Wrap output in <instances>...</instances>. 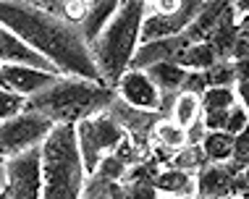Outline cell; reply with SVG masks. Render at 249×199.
I'll list each match as a JSON object with an SVG mask.
<instances>
[{
  "instance_id": "obj_1",
  "label": "cell",
  "mask_w": 249,
  "mask_h": 199,
  "mask_svg": "<svg viewBox=\"0 0 249 199\" xmlns=\"http://www.w3.org/2000/svg\"><path fill=\"white\" fill-rule=\"evenodd\" d=\"M0 16L5 29L16 32L45 58H50L60 68V74L107 84L79 24L63 21V16L37 8L26 0H3Z\"/></svg>"
},
{
  "instance_id": "obj_2",
  "label": "cell",
  "mask_w": 249,
  "mask_h": 199,
  "mask_svg": "<svg viewBox=\"0 0 249 199\" xmlns=\"http://www.w3.org/2000/svg\"><path fill=\"white\" fill-rule=\"evenodd\" d=\"M116 100L118 92L110 84L89 82V79H79V76H60L53 87L29 97L26 110L45 113L55 123H79L84 118L110 110V105Z\"/></svg>"
},
{
  "instance_id": "obj_3",
  "label": "cell",
  "mask_w": 249,
  "mask_h": 199,
  "mask_svg": "<svg viewBox=\"0 0 249 199\" xmlns=\"http://www.w3.org/2000/svg\"><path fill=\"white\" fill-rule=\"evenodd\" d=\"M87 178L76 123H58L42 142V199H82Z\"/></svg>"
},
{
  "instance_id": "obj_4",
  "label": "cell",
  "mask_w": 249,
  "mask_h": 199,
  "mask_svg": "<svg viewBox=\"0 0 249 199\" xmlns=\"http://www.w3.org/2000/svg\"><path fill=\"white\" fill-rule=\"evenodd\" d=\"M147 18V0H121L116 16L89 45L105 82L116 87L118 79L131 68V61L142 45V24Z\"/></svg>"
},
{
  "instance_id": "obj_5",
  "label": "cell",
  "mask_w": 249,
  "mask_h": 199,
  "mask_svg": "<svg viewBox=\"0 0 249 199\" xmlns=\"http://www.w3.org/2000/svg\"><path fill=\"white\" fill-rule=\"evenodd\" d=\"M76 134H79V147H82V155H84L87 176H92L100 168L103 157L116 152L118 144L129 136V131L124 129V123L110 110H105V113H97L92 118L79 121Z\"/></svg>"
},
{
  "instance_id": "obj_6",
  "label": "cell",
  "mask_w": 249,
  "mask_h": 199,
  "mask_svg": "<svg viewBox=\"0 0 249 199\" xmlns=\"http://www.w3.org/2000/svg\"><path fill=\"white\" fill-rule=\"evenodd\" d=\"M55 121L48 118L45 113L37 110H24L18 116L3 121V157H16L21 152H29L35 147H42V142L50 136V131L55 129Z\"/></svg>"
},
{
  "instance_id": "obj_7",
  "label": "cell",
  "mask_w": 249,
  "mask_h": 199,
  "mask_svg": "<svg viewBox=\"0 0 249 199\" xmlns=\"http://www.w3.org/2000/svg\"><path fill=\"white\" fill-rule=\"evenodd\" d=\"M116 92L124 102H129L131 108L139 110H163V92L152 82V76L144 68H129L124 76L118 79Z\"/></svg>"
},
{
  "instance_id": "obj_8",
  "label": "cell",
  "mask_w": 249,
  "mask_h": 199,
  "mask_svg": "<svg viewBox=\"0 0 249 199\" xmlns=\"http://www.w3.org/2000/svg\"><path fill=\"white\" fill-rule=\"evenodd\" d=\"M0 74H3L5 89H13V92L26 95V97L39 95L42 89L53 87L60 76H66V74H53V71L35 68V66H21V63H3Z\"/></svg>"
},
{
  "instance_id": "obj_9",
  "label": "cell",
  "mask_w": 249,
  "mask_h": 199,
  "mask_svg": "<svg viewBox=\"0 0 249 199\" xmlns=\"http://www.w3.org/2000/svg\"><path fill=\"white\" fill-rule=\"evenodd\" d=\"M0 61L3 63H21V66H35V68L42 71H53V74H60V68L50 58H45L37 48H32L26 39H21L16 32L5 29L0 34Z\"/></svg>"
},
{
  "instance_id": "obj_10",
  "label": "cell",
  "mask_w": 249,
  "mask_h": 199,
  "mask_svg": "<svg viewBox=\"0 0 249 199\" xmlns=\"http://www.w3.org/2000/svg\"><path fill=\"white\" fill-rule=\"evenodd\" d=\"M236 178L231 163H207L197 173V197H233Z\"/></svg>"
},
{
  "instance_id": "obj_11",
  "label": "cell",
  "mask_w": 249,
  "mask_h": 199,
  "mask_svg": "<svg viewBox=\"0 0 249 199\" xmlns=\"http://www.w3.org/2000/svg\"><path fill=\"white\" fill-rule=\"evenodd\" d=\"M231 13H236V8H233L231 3H226V0H207L205 8L199 11V16L194 18V21L189 24V29L184 32L186 39H189L192 45L207 42V39L213 37V32L218 29Z\"/></svg>"
},
{
  "instance_id": "obj_12",
  "label": "cell",
  "mask_w": 249,
  "mask_h": 199,
  "mask_svg": "<svg viewBox=\"0 0 249 199\" xmlns=\"http://www.w3.org/2000/svg\"><path fill=\"white\" fill-rule=\"evenodd\" d=\"M147 74H150L152 82L160 87L163 100H165V97H176L178 92H184V84H186V79H189V68H184V66L176 63V61H163V63L150 66Z\"/></svg>"
},
{
  "instance_id": "obj_13",
  "label": "cell",
  "mask_w": 249,
  "mask_h": 199,
  "mask_svg": "<svg viewBox=\"0 0 249 199\" xmlns=\"http://www.w3.org/2000/svg\"><path fill=\"white\" fill-rule=\"evenodd\" d=\"M155 186L163 197H197V173L181 168H165L158 176Z\"/></svg>"
},
{
  "instance_id": "obj_14",
  "label": "cell",
  "mask_w": 249,
  "mask_h": 199,
  "mask_svg": "<svg viewBox=\"0 0 249 199\" xmlns=\"http://www.w3.org/2000/svg\"><path fill=\"white\" fill-rule=\"evenodd\" d=\"M121 0H97V3L89 5V13H87V18L82 24H79V29H82V34L87 42H95V39L103 34V29L107 24H110V18L116 16Z\"/></svg>"
},
{
  "instance_id": "obj_15",
  "label": "cell",
  "mask_w": 249,
  "mask_h": 199,
  "mask_svg": "<svg viewBox=\"0 0 249 199\" xmlns=\"http://www.w3.org/2000/svg\"><path fill=\"white\" fill-rule=\"evenodd\" d=\"M173 61L181 63L189 71H205V68H210V66L220 63V55L210 42H197V45H189L186 50H181Z\"/></svg>"
},
{
  "instance_id": "obj_16",
  "label": "cell",
  "mask_w": 249,
  "mask_h": 199,
  "mask_svg": "<svg viewBox=\"0 0 249 199\" xmlns=\"http://www.w3.org/2000/svg\"><path fill=\"white\" fill-rule=\"evenodd\" d=\"M202 149L210 163H231L233 149H236V136L228 131H207Z\"/></svg>"
},
{
  "instance_id": "obj_17",
  "label": "cell",
  "mask_w": 249,
  "mask_h": 199,
  "mask_svg": "<svg viewBox=\"0 0 249 199\" xmlns=\"http://www.w3.org/2000/svg\"><path fill=\"white\" fill-rule=\"evenodd\" d=\"M171 116L173 121H178L181 126L189 129L192 123H197L202 118V95H197V92H178Z\"/></svg>"
},
{
  "instance_id": "obj_18",
  "label": "cell",
  "mask_w": 249,
  "mask_h": 199,
  "mask_svg": "<svg viewBox=\"0 0 249 199\" xmlns=\"http://www.w3.org/2000/svg\"><path fill=\"white\" fill-rule=\"evenodd\" d=\"M152 142H160L165 147H173V149H181L186 147V126H181L178 121L173 118H160L152 129Z\"/></svg>"
},
{
  "instance_id": "obj_19",
  "label": "cell",
  "mask_w": 249,
  "mask_h": 199,
  "mask_svg": "<svg viewBox=\"0 0 249 199\" xmlns=\"http://www.w3.org/2000/svg\"><path fill=\"white\" fill-rule=\"evenodd\" d=\"M239 102V95L233 87H207L202 92V113L228 110Z\"/></svg>"
},
{
  "instance_id": "obj_20",
  "label": "cell",
  "mask_w": 249,
  "mask_h": 199,
  "mask_svg": "<svg viewBox=\"0 0 249 199\" xmlns=\"http://www.w3.org/2000/svg\"><path fill=\"white\" fill-rule=\"evenodd\" d=\"M207 163L210 160H207L202 144H186V147H181L176 152V157H173V163L168 168H181V170H189V173H199Z\"/></svg>"
},
{
  "instance_id": "obj_21",
  "label": "cell",
  "mask_w": 249,
  "mask_h": 199,
  "mask_svg": "<svg viewBox=\"0 0 249 199\" xmlns=\"http://www.w3.org/2000/svg\"><path fill=\"white\" fill-rule=\"evenodd\" d=\"M205 74V84L207 87H231L239 82V71H236V61H220L202 71Z\"/></svg>"
},
{
  "instance_id": "obj_22",
  "label": "cell",
  "mask_w": 249,
  "mask_h": 199,
  "mask_svg": "<svg viewBox=\"0 0 249 199\" xmlns=\"http://www.w3.org/2000/svg\"><path fill=\"white\" fill-rule=\"evenodd\" d=\"M126 170H129V165H126V163H121L118 157L110 152V155H105V157H103L100 168H97L92 176L107 178V181H124V178H126Z\"/></svg>"
},
{
  "instance_id": "obj_23",
  "label": "cell",
  "mask_w": 249,
  "mask_h": 199,
  "mask_svg": "<svg viewBox=\"0 0 249 199\" xmlns=\"http://www.w3.org/2000/svg\"><path fill=\"white\" fill-rule=\"evenodd\" d=\"M26 102H29V97H26V95H18V92L3 87V108H0V118H3V121H8V118L24 113L26 110Z\"/></svg>"
},
{
  "instance_id": "obj_24",
  "label": "cell",
  "mask_w": 249,
  "mask_h": 199,
  "mask_svg": "<svg viewBox=\"0 0 249 199\" xmlns=\"http://www.w3.org/2000/svg\"><path fill=\"white\" fill-rule=\"evenodd\" d=\"M126 197L129 199H160L163 194H160V189L150 181H131V183H126Z\"/></svg>"
},
{
  "instance_id": "obj_25",
  "label": "cell",
  "mask_w": 249,
  "mask_h": 199,
  "mask_svg": "<svg viewBox=\"0 0 249 199\" xmlns=\"http://www.w3.org/2000/svg\"><path fill=\"white\" fill-rule=\"evenodd\" d=\"M87 13H89V5L84 0H69V3H63V13L60 16L71 24H82L87 18Z\"/></svg>"
},
{
  "instance_id": "obj_26",
  "label": "cell",
  "mask_w": 249,
  "mask_h": 199,
  "mask_svg": "<svg viewBox=\"0 0 249 199\" xmlns=\"http://www.w3.org/2000/svg\"><path fill=\"white\" fill-rule=\"evenodd\" d=\"M205 136H207V126L202 123V118L186 129V144H202V142H205Z\"/></svg>"
},
{
  "instance_id": "obj_27",
  "label": "cell",
  "mask_w": 249,
  "mask_h": 199,
  "mask_svg": "<svg viewBox=\"0 0 249 199\" xmlns=\"http://www.w3.org/2000/svg\"><path fill=\"white\" fill-rule=\"evenodd\" d=\"M26 3H32V5H37V8H45V11H50V13H63V3L60 0H26Z\"/></svg>"
},
{
  "instance_id": "obj_28",
  "label": "cell",
  "mask_w": 249,
  "mask_h": 199,
  "mask_svg": "<svg viewBox=\"0 0 249 199\" xmlns=\"http://www.w3.org/2000/svg\"><path fill=\"white\" fill-rule=\"evenodd\" d=\"M236 95H239V102L249 110V79H241V82H236Z\"/></svg>"
},
{
  "instance_id": "obj_29",
  "label": "cell",
  "mask_w": 249,
  "mask_h": 199,
  "mask_svg": "<svg viewBox=\"0 0 249 199\" xmlns=\"http://www.w3.org/2000/svg\"><path fill=\"white\" fill-rule=\"evenodd\" d=\"M236 11L239 13H249V0H236Z\"/></svg>"
},
{
  "instance_id": "obj_30",
  "label": "cell",
  "mask_w": 249,
  "mask_h": 199,
  "mask_svg": "<svg viewBox=\"0 0 249 199\" xmlns=\"http://www.w3.org/2000/svg\"><path fill=\"white\" fill-rule=\"evenodd\" d=\"M197 199H239V197H197Z\"/></svg>"
},
{
  "instance_id": "obj_31",
  "label": "cell",
  "mask_w": 249,
  "mask_h": 199,
  "mask_svg": "<svg viewBox=\"0 0 249 199\" xmlns=\"http://www.w3.org/2000/svg\"><path fill=\"white\" fill-rule=\"evenodd\" d=\"M163 199H197V197H163Z\"/></svg>"
},
{
  "instance_id": "obj_32",
  "label": "cell",
  "mask_w": 249,
  "mask_h": 199,
  "mask_svg": "<svg viewBox=\"0 0 249 199\" xmlns=\"http://www.w3.org/2000/svg\"><path fill=\"white\" fill-rule=\"evenodd\" d=\"M84 3H87V5H92V3H97V0H84Z\"/></svg>"
},
{
  "instance_id": "obj_33",
  "label": "cell",
  "mask_w": 249,
  "mask_h": 199,
  "mask_svg": "<svg viewBox=\"0 0 249 199\" xmlns=\"http://www.w3.org/2000/svg\"><path fill=\"white\" fill-rule=\"evenodd\" d=\"M147 3H158V0H147Z\"/></svg>"
},
{
  "instance_id": "obj_34",
  "label": "cell",
  "mask_w": 249,
  "mask_h": 199,
  "mask_svg": "<svg viewBox=\"0 0 249 199\" xmlns=\"http://www.w3.org/2000/svg\"><path fill=\"white\" fill-rule=\"evenodd\" d=\"M60 3H69V0H60Z\"/></svg>"
}]
</instances>
